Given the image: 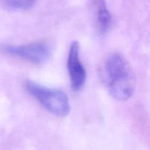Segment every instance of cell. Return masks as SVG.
Returning <instances> with one entry per match:
<instances>
[{
  "label": "cell",
  "mask_w": 150,
  "mask_h": 150,
  "mask_svg": "<svg viewBox=\"0 0 150 150\" xmlns=\"http://www.w3.org/2000/svg\"><path fill=\"white\" fill-rule=\"evenodd\" d=\"M104 74L110 94L115 99L126 100L132 96L135 88L134 75L122 55L114 54L108 57Z\"/></svg>",
  "instance_id": "cell-1"
},
{
  "label": "cell",
  "mask_w": 150,
  "mask_h": 150,
  "mask_svg": "<svg viewBox=\"0 0 150 150\" xmlns=\"http://www.w3.org/2000/svg\"><path fill=\"white\" fill-rule=\"evenodd\" d=\"M28 92L43 105L44 108L59 117H65L70 111V103L67 95L62 91L45 87L36 82L27 81Z\"/></svg>",
  "instance_id": "cell-2"
},
{
  "label": "cell",
  "mask_w": 150,
  "mask_h": 150,
  "mask_svg": "<svg viewBox=\"0 0 150 150\" xmlns=\"http://www.w3.org/2000/svg\"><path fill=\"white\" fill-rule=\"evenodd\" d=\"M4 50L11 55L34 64H42L51 56V48L45 42H37L21 45H7Z\"/></svg>",
  "instance_id": "cell-3"
},
{
  "label": "cell",
  "mask_w": 150,
  "mask_h": 150,
  "mask_svg": "<svg viewBox=\"0 0 150 150\" xmlns=\"http://www.w3.org/2000/svg\"><path fill=\"white\" fill-rule=\"evenodd\" d=\"M67 69L70 76L71 87L73 91H80L86 81V72L79 57V43L72 42L67 59Z\"/></svg>",
  "instance_id": "cell-4"
},
{
  "label": "cell",
  "mask_w": 150,
  "mask_h": 150,
  "mask_svg": "<svg viewBox=\"0 0 150 150\" xmlns=\"http://www.w3.org/2000/svg\"><path fill=\"white\" fill-rule=\"evenodd\" d=\"M95 8L98 30L100 34L106 33L111 24V16L105 0H95Z\"/></svg>",
  "instance_id": "cell-5"
},
{
  "label": "cell",
  "mask_w": 150,
  "mask_h": 150,
  "mask_svg": "<svg viewBox=\"0 0 150 150\" xmlns=\"http://www.w3.org/2000/svg\"><path fill=\"white\" fill-rule=\"evenodd\" d=\"M7 7L14 10H26L35 4L37 0H1Z\"/></svg>",
  "instance_id": "cell-6"
}]
</instances>
